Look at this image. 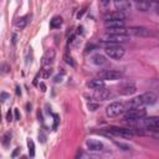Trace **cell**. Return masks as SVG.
<instances>
[{"mask_svg":"<svg viewBox=\"0 0 159 159\" xmlns=\"http://www.w3.org/2000/svg\"><path fill=\"white\" fill-rule=\"evenodd\" d=\"M6 119H7V122H11V120H12V112H11V111H7V113H6Z\"/></svg>","mask_w":159,"mask_h":159,"instance_id":"obj_30","label":"cell"},{"mask_svg":"<svg viewBox=\"0 0 159 159\" xmlns=\"http://www.w3.org/2000/svg\"><path fill=\"white\" fill-rule=\"evenodd\" d=\"M62 25V17L61 16H53L52 20L50 21V26L52 29H58Z\"/></svg>","mask_w":159,"mask_h":159,"instance_id":"obj_18","label":"cell"},{"mask_svg":"<svg viewBox=\"0 0 159 159\" xmlns=\"http://www.w3.org/2000/svg\"><path fill=\"white\" fill-rule=\"evenodd\" d=\"M10 96H9V93H6V92H1V94H0V99L2 101V102H5L6 101V98H9Z\"/></svg>","mask_w":159,"mask_h":159,"instance_id":"obj_29","label":"cell"},{"mask_svg":"<svg viewBox=\"0 0 159 159\" xmlns=\"http://www.w3.org/2000/svg\"><path fill=\"white\" fill-rule=\"evenodd\" d=\"M125 19V14L124 11H113V12H108L104 15V21L107 20H124Z\"/></svg>","mask_w":159,"mask_h":159,"instance_id":"obj_10","label":"cell"},{"mask_svg":"<svg viewBox=\"0 0 159 159\" xmlns=\"http://www.w3.org/2000/svg\"><path fill=\"white\" fill-rule=\"evenodd\" d=\"M1 70H2V73H7L10 71V66L7 63H2L1 65Z\"/></svg>","mask_w":159,"mask_h":159,"instance_id":"obj_27","label":"cell"},{"mask_svg":"<svg viewBox=\"0 0 159 159\" xmlns=\"http://www.w3.org/2000/svg\"><path fill=\"white\" fill-rule=\"evenodd\" d=\"M124 109L125 108L122 102H112L106 107V114L109 118H114V117L120 116L124 112Z\"/></svg>","mask_w":159,"mask_h":159,"instance_id":"obj_4","label":"cell"},{"mask_svg":"<svg viewBox=\"0 0 159 159\" xmlns=\"http://www.w3.org/2000/svg\"><path fill=\"white\" fill-rule=\"evenodd\" d=\"M27 19H29V16H22V17H20V19H17L16 22H15L16 27H19V29H24V27L27 25V22H29Z\"/></svg>","mask_w":159,"mask_h":159,"instance_id":"obj_19","label":"cell"},{"mask_svg":"<svg viewBox=\"0 0 159 159\" xmlns=\"http://www.w3.org/2000/svg\"><path fill=\"white\" fill-rule=\"evenodd\" d=\"M40 87H41V91H42V92H45V91H46V86H45V83H43V82H41V83H40Z\"/></svg>","mask_w":159,"mask_h":159,"instance_id":"obj_35","label":"cell"},{"mask_svg":"<svg viewBox=\"0 0 159 159\" xmlns=\"http://www.w3.org/2000/svg\"><path fill=\"white\" fill-rule=\"evenodd\" d=\"M25 62H26V65H29V63H31V56L29 57V48L25 51Z\"/></svg>","mask_w":159,"mask_h":159,"instance_id":"obj_28","label":"cell"},{"mask_svg":"<svg viewBox=\"0 0 159 159\" xmlns=\"http://www.w3.org/2000/svg\"><path fill=\"white\" fill-rule=\"evenodd\" d=\"M27 148H29V154H30V157L31 158H34L35 157V144H34V142H32V139H27Z\"/></svg>","mask_w":159,"mask_h":159,"instance_id":"obj_21","label":"cell"},{"mask_svg":"<svg viewBox=\"0 0 159 159\" xmlns=\"http://www.w3.org/2000/svg\"><path fill=\"white\" fill-rule=\"evenodd\" d=\"M51 73H52V68H51L50 66H45V68L42 70V77H45V78H48Z\"/></svg>","mask_w":159,"mask_h":159,"instance_id":"obj_24","label":"cell"},{"mask_svg":"<svg viewBox=\"0 0 159 159\" xmlns=\"http://www.w3.org/2000/svg\"><path fill=\"white\" fill-rule=\"evenodd\" d=\"M129 39V35H116V34H106L103 36L102 41L106 42H111V43H119V42H124Z\"/></svg>","mask_w":159,"mask_h":159,"instance_id":"obj_7","label":"cell"},{"mask_svg":"<svg viewBox=\"0 0 159 159\" xmlns=\"http://www.w3.org/2000/svg\"><path fill=\"white\" fill-rule=\"evenodd\" d=\"M128 34L129 35H134V36H138V37H148V36H152V30L144 27V26H132L128 29Z\"/></svg>","mask_w":159,"mask_h":159,"instance_id":"obj_6","label":"cell"},{"mask_svg":"<svg viewBox=\"0 0 159 159\" xmlns=\"http://www.w3.org/2000/svg\"><path fill=\"white\" fill-rule=\"evenodd\" d=\"M135 6L139 11H147L150 7V2H149V0H143V1H138Z\"/></svg>","mask_w":159,"mask_h":159,"instance_id":"obj_17","label":"cell"},{"mask_svg":"<svg viewBox=\"0 0 159 159\" xmlns=\"http://www.w3.org/2000/svg\"><path fill=\"white\" fill-rule=\"evenodd\" d=\"M111 96V92L108 89H104V88H101L98 91H96V98L97 99H101V101H106L108 97Z\"/></svg>","mask_w":159,"mask_h":159,"instance_id":"obj_16","label":"cell"},{"mask_svg":"<svg viewBox=\"0 0 159 159\" xmlns=\"http://www.w3.org/2000/svg\"><path fill=\"white\" fill-rule=\"evenodd\" d=\"M19 152H20V148H16V150H15V152L11 154V157H12V158H15V157L17 155V153H19Z\"/></svg>","mask_w":159,"mask_h":159,"instance_id":"obj_36","label":"cell"},{"mask_svg":"<svg viewBox=\"0 0 159 159\" xmlns=\"http://www.w3.org/2000/svg\"><path fill=\"white\" fill-rule=\"evenodd\" d=\"M10 142H11V134H10V132H6L4 134V137H2V145L7 147L10 144Z\"/></svg>","mask_w":159,"mask_h":159,"instance_id":"obj_22","label":"cell"},{"mask_svg":"<svg viewBox=\"0 0 159 159\" xmlns=\"http://www.w3.org/2000/svg\"><path fill=\"white\" fill-rule=\"evenodd\" d=\"M155 10H157V12H158V14H159V4H158V5H157V6H155Z\"/></svg>","mask_w":159,"mask_h":159,"instance_id":"obj_41","label":"cell"},{"mask_svg":"<svg viewBox=\"0 0 159 159\" xmlns=\"http://www.w3.org/2000/svg\"><path fill=\"white\" fill-rule=\"evenodd\" d=\"M53 57H55V52L50 56V52H47L45 56H43V61H42V63L45 65V66H50L52 62H53Z\"/></svg>","mask_w":159,"mask_h":159,"instance_id":"obj_20","label":"cell"},{"mask_svg":"<svg viewBox=\"0 0 159 159\" xmlns=\"http://www.w3.org/2000/svg\"><path fill=\"white\" fill-rule=\"evenodd\" d=\"M65 61H66V63H68V65H70V66H72V67L76 65V63H75V61L72 60V57H70L68 55H65Z\"/></svg>","mask_w":159,"mask_h":159,"instance_id":"obj_25","label":"cell"},{"mask_svg":"<svg viewBox=\"0 0 159 159\" xmlns=\"http://www.w3.org/2000/svg\"><path fill=\"white\" fill-rule=\"evenodd\" d=\"M87 107H88V109H89V111H92V112H93V111H96V109L98 108V103H92V102H89V103L87 104Z\"/></svg>","mask_w":159,"mask_h":159,"instance_id":"obj_26","label":"cell"},{"mask_svg":"<svg viewBox=\"0 0 159 159\" xmlns=\"http://www.w3.org/2000/svg\"><path fill=\"white\" fill-rule=\"evenodd\" d=\"M91 61H92V63L96 65V66H103V65L107 63V58H106L103 55H101V53L93 55V56L91 57Z\"/></svg>","mask_w":159,"mask_h":159,"instance_id":"obj_13","label":"cell"},{"mask_svg":"<svg viewBox=\"0 0 159 159\" xmlns=\"http://www.w3.org/2000/svg\"><path fill=\"white\" fill-rule=\"evenodd\" d=\"M147 116V112L144 109V107H139V108H129L127 109V112L124 113V120L127 122H135V120H140Z\"/></svg>","mask_w":159,"mask_h":159,"instance_id":"obj_1","label":"cell"},{"mask_svg":"<svg viewBox=\"0 0 159 159\" xmlns=\"http://www.w3.org/2000/svg\"><path fill=\"white\" fill-rule=\"evenodd\" d=\"M107 132L111 135H117V137H123V138H130L134 134H137V132L132 128H123V127H114V125L108 127Z\"/></svg>","mask_w":159,"mask_h":159,"instance_id":"obj_2","label":"cell"},{"mask_svg":"<svg viewBox=\"0 0 159 159\" xmlns=\"http://www.w3.org/2000/svg\"><path fill=\"white\" fill-rule=\"evenodd\" d=\"M94 47H96L94 45H88V46L86 47V51H87V52H88V51H92V48H94Z\"/></svg>","mask_w":159,"mask_h":159,"instance_id":"obj_34","label":"cell"},{"mask_svg":"<svg viewBox=\"0 0 159 159\" xmlns=\"http://www.w3.org/2000/svg\"><path fill=\"white\" fill-rule=\"evenodd\" d=\"M98 77L103 81H117L122 77V73L116 70H103L98 73Z\"/></svg>","mask_w":159,"mask_h":159,"instance_id":"obj_5","label":"cell"},{"mask_svg":"<svg viewBox=\"0 0 159 159\" xmlns=\"http://www.w3.org/2000/svg\"><path fill=\"white\" fill-rule=\"evenodd\" d=\"M16 93H17V94H21V91H20V87H19V86L16 87Z\"/></svg>","mask_w":159,"mask_h":159,"instance_id":"obj_40","label":"cell"},{"mask_svg":"<svg viewBox=\"0 0 159 159\" xmlns=\"http://www.w3.org/2000/svg\"><path fill=\"white\" fill-rule=\"evenodd\" d=\"M134 1H135V2H138V1H143V0H134Z\"/></svg>","mask_w":159,"mask_h":159,"instance_id":"obj_43","label":"cell"},{"mask_svg":"<svg viewBox=\"0 0 159 159\" xmlns=\"http://www.w3.org/2000/svg\"><path fill=\"white\" fill-rule=\"evenodd\" d=\"M114 144L119 148V149H122V150H124V152H128V150H130V147L128 145V144H124V143H122V142H114Z\"/></svg>","mask_w":159,"mask_h":159,"instance_id":"obj_23","label":"cell"},{"mask_svg":"<svg viewBox=\"0 0 159 159\" xmlns=\"http://www.w3.org/2000/svg\"><path fill=\"white\" fill-rule=\"evenodd\" d=\"M104 52H106V55H107L108 57H111V58H113V60H120V58L124 56L125 50H124L122 46H119L118 43H116V45L107 46V47L104 48Z\"/></svg>","mask_w":159,"mask_h":159,"instance_id":"obj_3","label":"cell"},{"mask_svg":"<svg viewBox=\"0 0 159 159\" xmlns=\"http://www.w3.org/2000/svg\"><path fill=\"white\" fill-rule=\"evenodd\" d=\"M39 138H41V142H45V135L43 134H39Z\"/></svg>","mask_w":159,"mask_h":159,"instance_id":"obj_39","label":"cell"},{"mask_svg":"<svg viewBox=\"0 0 159 159\" xmlns=\"http://www.w3.org/2000/svg\"><path fill=\"white\" fill-rule=\"evenodd\" d=\"M86 145H87L88 150H91V152H101L103 149V143L99 140H96V139H87Z\"/></svg>","mask_w":159,"mask_h":159,"instance_id":"obj_9","label":"cell"},{"mask_svg":"<svg viewBox=\"0 0 159 159\" xmlns=\"http://www.w3.org/2000/svg\"><path fill=\"white\" fill-rule=\"evenodd\" d=\"M139 97H140L143 106H152V104L157 103V99H158V97L153 92H145V93L140 94Z\"/></svg>","mask_w":159,"mask_h":159,"instance_id":"obj_8","label":"cell"},{"mask_svg":"<svg viewBox=\"0 0 159 159\" xmlns=\"http://www.w3.org/2000/svg\"><path fill=\"white\" fill-rule=\"evenodd\" d=\"M84 11H86V10H82V11H81V12H78V14H77V17H78V19H80V17H81V16H82V15H83V14H84Z\"/></svg>","mask_w":159,"mask_h":159,"instance_id":"obj_37","label":"cell"},{"mask_svg":"<svg viewBox=\"0 0 159 159\" xmlns=\"http://www.w3.org/2000/svg\"><path fill=\"white\" fill-rule=\"evenodd\" d=\"M62 76H63V73H62L61 76H60V75L56 76V77H55V82H61V81H62Z\"/></svg>","mask_w":159,"mask_h":159,"instance_id":"obj_33","label":"cell"},{"mask_svg":"<svg viewBox=\"0 0 159 159\" xmlns=\"http://www.w3.org/2000/svg\"><path fill=\"white\" fill-rule=\"evenodd\" d=\"M149 1H153V2H157V4H159V0H149Z\"/></svg>","mask_w":159,"mask_h":159,"instance_id":"obj_42","label":"cell"},{"mask_svg":"<svg viewBox=\"0 0 159 159\" xmlns=\"http://www.w3.org/2000/svg\"><path fill=\"white\" fill-rule=\"evenodd\" d=\"M14 114H15V119H16V120H20V113H19V109H14Z\"/></svg>","mask_w":159,"mask_h":159,"instance_id":"obj_32","label":"cell"},{"mask_svg":"<svg viewBox=\"0 0 159 159\" xmlns=\"http://www.w3.org/2000/svg\"><path fill=\"white\" fill-rule=\"evenodd\" d=\"M87 86H88L91 89H93V91H98V89H101V88H104V81L101 80V78L92 80V81H89V82L87 83Z\"/></svg>","mask_w":159,"mask_h":159,"instance_id":"obj_12","label":"cell"},{"mask_svg":"<svg viewBox=\"0 0 159 159\" xmlns=\"http://www.w3.org/2000/svg\"><path fill=\"white\" fill-rule=\"evenodd\" d=\"M125 22L124 20H107L104 21L106 29H118V27H124Z\"/></svg>","mask_w":159,"mask_h":159,"instance_id":"obj_11","label":"cell"},{"mask_svg":"<svg viewBox=\"0 0 159 159\" xmlns=\"http://www.w3.org/2000/svg\"><path fill=\"white\" fill-rule=\"evenodd\" d=\"M152 130H159V122H158V123L155 124V127H154V128H153Z\"/></svg>","mask_w":159,"mask_h":159,"instance_id":"obj_38","label":"cell"},{"mask_svg":"<svg viewBox=\"0 0 159 159\" xmlns=\"http://www.w3.org/2000/svg\"><path fill=\"white\" fill-rule=\"evenodd\" d=\"M109 2H111V0H99V4L102 5V6H108L109 5Z\"/></svg>","mask_w":159,"mask_h":159,"instance_id":"obj_31","label":"cell"},{"mask_svg":"<svg viewBox=\"0 0 159 159\" xmlns=\"http://www.w3.org/2000/svg\"><path fill=\"white\" fill-rule=\"evenodd\" d=\"M135 91H137L135 86L130 83V84H125V86H123V88L120 89V94H123V96H130V94L135 93Z\"/></svg>","mask_w":159,"mask_h":159,"instance_id":"obj_15","label":"cell"},{"mask_svg":"<svg viewBox=\"0 0 159 159\" xmlns=\"http://www.w3.org/2000/svg\"><path fill=\"white\" fill-rule=\"evenodd\" d=\"M116 9L119 11H127L130 9V4L128 0H114Z\"/></svg>","mask_w":159,"mask_h":159,"instance_id":"obj_14","label":"cell"}]
</instances>
